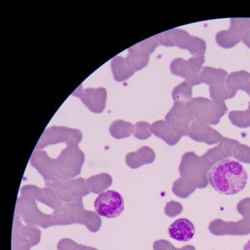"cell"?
<instances>
[{"label":"cell","mask_w":250,"mask_h":250,"mask_svg":"<svg viewBox=\"0 0 250 250\" xmlns=\"http://www.w3.org/2000/svg\"><path fill=\"white\" fill-rule=\"evenodd\" d=\"M205 61V56H194L187 61V65L189 71L193 74L200 75L203 64Z\"/></svg>","instance_id":"cell-20"},{"label":"cell","mask_w":250,"mask_h":250,"mask_svg":"<svg viewBox=\"0 0 250 250\" xmlns=\"http://www.w3.org/2000/svg\"><path fill=\"white\" fill-rule=\"evenodd\" d=\"M155 37L159 45L169 47L175 46L173 37H172L171 30L164 31L160 34L155 35Z\"/></svg>","instance_id":"cell-22"},{"label":"cell","mask_w":250,"mask_h":250,"mask_svg":"<svg viewBox=\"0 0 250 250\" xmlns=\"http://www.w3.org/2000/svg\"><path fill=\"white\" fill-rule=\"evenodd\" d=\"M216 41L219 46L224 48H230L242 41V37L229 29L219 31L216 35Z\"/></svg>","instance_id":"cell-11"},{"label":"cell","mask_w":250,"mask_h":250,"mask_svg":"<svg viewBox=\"0 0 250 250\" xmlns=\"http://www.w3.org/2000/svg\"><path fill=\"white\" fill-rule=\"evenodd\" d=\"M187 104L193 118L210 124L217 123L228 110L224 101L203 97L192 98Z\"/></svg>","instance_id":"cell-2"},{"label":"cell","mask_w":250,"mask_h":250,"mask_svg":"<svg viewBox=\"0 0 250 250\" xmlns=\"http://www.w3.org/2000/svg\"><path fill=\"white\" fill-rule=\"evenodd\" d=\"M209 95L213 100H225L231 99L234 97V94L229 91L225 81L209 86Z\"/></svg>","instance_id":"cell-12"},{"label":"cell","mask_w":250,"mask_h":250,"mask_svg":"<svg viewBox=\"0 0 250 250\" xmlns=\"http://www.w3.org/2000/svg\"><path fill=\"white\" fill-rule=\"evenodd\" d=\"M158 46H159V44H158L157 41H156L155 36H153L152 37L144 40V41L140 42L139 43L135 44L133 47L136 50L150 55Z\"/></svg>","instance_id":"cell-19"},{"label":"cell","mask_w":250,"mask_h":250,"mask_svg":"<svg viewBox=\"0 0 250 250\" xmlns=\"http://www.w3.org/2000/svg\"><path fill=\"white\" fill-rule=\"evenodd\" d=\"M229 119L234 124L241 127L250 126V109L245 111H232L229 114Z\"/></svg>","instance_id":"cell-16"},{"label":"cell","mask_w":250,"mask_h":250,"mask_svg":"<svg viewBox=\"0 0 250 250\" xmlns=\"http://www.w3.org/2000/svg\"></svg>","instance_id":"cell-26"},{"label":"cell","mask_w":250,"mask_h":250,"mask_svg":"<svg viewBox=\"0 0 250 250\" xmlns=\"http://www.w3.org/2000/svg\"><path fill=\"white\" fill-rule=\"evenodd\" d=\"M187 50L194 56L204 55L206 52L207 44L200 38L191 36V42Z\"/></svg>","instance_id":"cell-18"},{"label":"cell","mask_w":250,"mask_h":250,"mask_svg":"<svg viewBox=\"0 0 250 250\" xmlns=\"http://www.w3.org/2000/svg\"><path fill=\"white\" fill-rule=\"evenodd\" d=\"M227 76V71L223 69L205 66L200 73L199 78L201 83H202L210 86L225 81Z\"/></svg>","instance_id":"cell-9"},{"label":"cell","mask_w":250,"mask_h":250,"mask_svg":"<svg viewBox=\"0 0 250 250\" xmlns=\"http://www.w3.org/2000/svg\"><path fill=\"white\" fill-rule=\"evenodd\" d=\"M193 118L187 103L180 102L174 103L173 107L166 116L167 121L173 124H183L189 121Z\"/></svg>","instance_id":"cell-6"},{"label":"cell","mask_w":250,"mask_h":250,"mask_svg":"<svg viewBox=\"0 0 250 250\" xmlns=\"http://www.w3.org/2000/svg\"><path fill=\"white\" fill-rule=\"evenodd\" d=\"M94 206L100 216L112 218L117 217L123 213L125 202L121 194L116 191L108 190L97 196Z\"/></svg>","instance_id":"cell-3"},{"label":"cell","mask_w":250,"mask_h":250,"mask_svg":"<svg viewBox=\"0 0 250 250\" xmlns=\"http://www.w3.org/2000/svg\"><path fill=\"white\" fill-rule=\"evenodd\" d=\"M250 73L246 71L241 70L228 75L225 83L229 91L236 95L239 90L244 91L249 83Z\"/></svg>","instance_id":"cell-7"},{"label":"cell","mask_w":250,"mask_h":250,"mask_svg":"<svg viewBox=\"0 0 250 250\" xmlns=\"http://www.w3.org/2000/svg\"><path fill=\"white\" fill-rule=\"evenodd\" d=\"M249 109H250V102L249 103Z\"/></svg>","instance_id":"cell-25"},{"label":"cell","mask_w":250,"mask_h":250,"mask_svg":"<svg viewBox=\"0 0 250 250\" xmlns=\"http://www.w3.org/2000/svg\"><path fill=\"white\" fill-rule=\"evenodd\" d=\"M242 41L250 48V30H247L242 36Z\"/></svg>","instance_id":"cell-23"},{"label":"cell","mask_w":250,"mask_h":250,"mask_svg":"<svg viewBox=\"0 0 250 250\" xmlns=\"http://www.w3.org/2000/svg\"><path fill=\"white\" fill-rule=\"evenodd\" d=\"M243 250H250V240L245 244Z\"/></svg>","instance_id":"cell-24"},{"label":"cell","mask_w":250,"mask_h":250,"mask_svg":"<svg viewBox=\"0 0 250 250\" xmlns=\"http://www.w3.org/2000/svg\"><path fill=\"white\" fill-rule=\"evenodd\" d=\"M171 33L175 46L187 50L191 42V36L187 31L179 28L172 29Z\"/></svg>","instance_id":"cell-15"},{"label":"cell","mask_w":250,"mask_h":250,"mask_svg":"<svg viewBox=\"0 0 250 250\" xmlns=\"http://www.w3.org/2000/svg\"><path fill=\"white\" fill-rule=\"evenodd\" d=\"M229 30L242 37L243 33L250 30V19H245V18L231 19Z\"/></svg>","instance_id":"cell-17"},{"label":"cell","mask_w":250,"mask_h":250,"mask_svg":"<svg viewBox=\"0 0 250 250\" xmlns=\"http://www.w3.org/2000/svg\"><path fill=\"white\" fill-rule=\"evenodd\" d=\"M192 87L185 81L173 89L172 98L175 102L187 103L192 99Z\"/></svg>","instance_id":"cell-13"},{"label":"cell","mask_w":250,"mask_h":250,"mask_svg":"<svg viewBox=\"0 0 250 250\" xmlns=\"http://www.w3.org/2000/svg\"><path fill=\"white\" fill-rule=\"evenodd\" d=\"M131 128V125L122 120L115 122L111 125L110 131L115 137H121L124 133H128Z\"/></svg>","instance_id":"cell-21"},{"label":"cell","mask_w":250,"mask_h":250,"mask_svg":"<svg viewBox=\"0 0 250 250\" xmlns=\"http://www.w3.org/2000/svg\"><path fill=\"white\" fill-rule=\"evenodd\" d=\"M72 95L80 98L85 106L94 113H102L106 106L107 92L105 88H86L80 85Z\"/></svg>","instance_id":"cell-4"},{"label":"cell","mask_w":250,"mask_h":250,"mask_svg":"<svg viewBox=\"0 0 250 250\" xmlns=\"http://www.w3.org/2000/svg\"><path fill=\"white\" fill-rule=\"evenodd\" d=\"M149 60V55L146 53L136 50L133 46L128 49V54L126 58V62L135 72L146 66Z\"/></svg>","instance_id":"cell-10"},{"label":"cell","mask_w":250,"mask_h":250,"mask_svg":"<svg viewBox=\"0 0 250 250\" xmlns=\"http://www.w3.org/2000/svg\"><path fill=\"white\" fill-rule=\"evenodd\" d=\"M111 66L114 78L117 82H124L135 73L127 63L126 59L119 56L111 60Z\"/></svg>","instance_id":"cell-8"},{"label":"cell","mask_w":250,"mask_h":250,"mask_svg":"<svg viewBox=\"0 0 250 250\" xmlns=\"http://www.w3.org/2000/svg\"><path fill=\"white\" fill-rule=\"evenodd\" d=\"M193 223L187 218H179L169 227L168 233L169 237L178 242H187L193 238L195 234Z\"/></svg>","instance_id":"cell-5"},{"label":"cell","mask_w":250,"mask_h":250,"mask_svg":"<svg viewBox=\"0 0 250 250\" xmlns=\"http://www.w3.org/2000/svg\"><path fill=\"white\" fill-rule=\"evenodd\" d=\"M248 173L240 162L231 158L219 161L208 173L209 184L216 192L225 195H236L247 186Z\"/></svg>","instance_id":"cell-1"},{"label":"cell","mask_w":250,"mask_h":250,"mask_svg":"<svg viewBox=\"0 0 250 250\" xmlns=\"http://www.w3.org/2000/svg\"><path fill=\"white\" fill-rule=\"evenodd\" d=\"M171 72L174 75L184 78L185 82L193 74L189 71L187 65V61L181 58H178L171 62L170 66Z\"/></svg>","instance_id":"cell-14"}]
</instances>
